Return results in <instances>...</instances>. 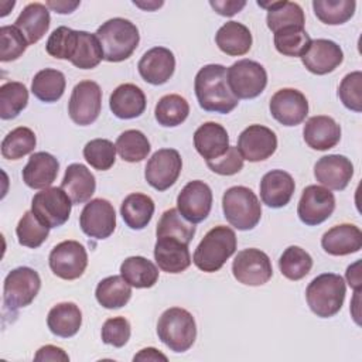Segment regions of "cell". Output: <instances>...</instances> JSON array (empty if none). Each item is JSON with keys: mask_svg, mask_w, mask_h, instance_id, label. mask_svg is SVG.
I'll return each mask as SVG.
<instances>
[{"mask_svg": "<svg viewBox=\"0 0 362 362\" xmlns=\"http://www.w3.org/2000/svg\"><path fill=\"white\" fill-rule=\"evenodd\" d=\"M194 89L199 106L206 112L225 115L232 112L239 103V99L229 88L226 68L221 64L202 66L195 75Z\"/></svg>", "mask_w": 362, "mask_h": 362, "instance_id": "obj_1", "label": "cell"}, {"mask_svg": "<svg viewBox=\"0 0 362 362\" xmlns=\"http://www.w3.org/2000/svg\"><path fill=\"white\" fill-rule=\"evenodd\" d=\"M95 34L102 45L103 59L109 62H122L132 57L140 41L137 27L122 17L105 21Z\"/></svg>", "mask_w": 362, "mask_h": 362, "instance_id": "obj_2", "label": "cell"}, {"mask_svg": "<svg viewBox=\"0 0 362 362\" xmlns=\"http://www.w3.org/2000/svg\"><path fill=\"white\" fill-rule=\"evenodd\" d=\"M236 235L229 226L218 225L206 232L194 252V264L205 272L214 273L222 269L236 250Z\"/></svg>", "mask_w": 362, "mask_h": 362, "instance_id": "obj_3", "label": "cell"}, {"mask_svg": "<svg viewBox=\"0 0 362 362\" xmlns=\"http://www.w3.org/2000/svg\"><path fill=\"white\" fill-rule=\"evenodd\" d=\"M346 294L344 279L335 273H322L311 280L305 290L307 304L321 318H329L339 313Z\"/></svg>", "mask_w": 362, "mask_h": 362, "instance_id": "obj_4", "label": "cell"}, {"mask_svg": "<svg viewBox=\"0 0 362 362\" xmlns=\"http://www.w3.org/2000/svg\"><path fill=\"white\" fill-rule=\"evenodd\" d=\"M160 341L174 352L188 351L197 338V325L192 314L180 307L165 310L157 322Z\"/></svg>", "mask_w": 362, "mask_h": 362, "instance_id": "obj_5", "label": "cell"}, {"mask_svg": "<svg viewBox=\"0 0 362 362\" xmlns=\"http://www.w3.org/2000/svg\"><path fill=\"white\" fill-rule=\"evenodd\" d=\"M222 209L226 221L239 230L253 229L262 218V205L256 194L243 185L230 187L222 197Z\"/></svg>", "mask_w": 362, "mask_h": 362, "instance_id": "obj_6", "label": "cell"}, {"mask_svg": "<svg viewBox=\"0 0 362 362\" xmlns=\"http://www.w3.org/2000/svg\"><path fill=\"white\" fill-rule=\"evenodd\" d=\"M226 78L232 93L238 99H253L267 85L266 69L256 61L240 59L226 69Z\"/></svg>", "mask_w": 362, "mask_h": 362, "instance_id": "obj_7", "label": "cell"}, {"mask_svg": "<svg viewBox=\"0 0 362 362\" xmlns=\"http://www.w3.org/2000/svg\"><path fill=\"white\" fill-rule=\"evenodd\" d=\"M41 288L40 274L27 266L11 270L4 279L3 301L10 310L27 307L33 303Z\"/></svg>", "mask_w": 362, "mask_h": 362, "instance_id": "obj_8", "label": "cell"}, {"mask_svg": "<svg viewBox=\"0 0 362 362\" xmlns=\"http://www.w3.org/2000/svg\"><path fill=\"white\" fill-rule=\"evenodd\" d=\"M72 205L71 198L61 187H49L34 195L31 211L47 226L58 228L68 221Z\"/></svg>", "mask_w": 362, "mask_h": 362, "instance_id": "obj_9", "label": "cell"}, {"mask_svg": "<svg viewBox=\"0 0 362 362\" xmlns=\"http://www.w3.org/2000/svg\"><path fill=\"white\" fill-rule=\"evenodd\" d=\"M102 109V90L93 81H81L72 89L68 113L74 123L79 126L92 124Z\"/></svg>", "mask_w": 362, "mask_h": 362, "instance_id": "obj_10", "label": "cell"}, {"mask_svg": "<svg viewBox=\"0 0 362 362\" xmlns=\"http://www.w3.org/2000/svg\"><path fill=\"white\" fill-rule=\"evenodd\" d=\"M233 277L245 286H262L273 276L269 256L260 249L249 247L238 252L232 263Z\"/></svg>", "mask_w": 362, "mask_h": 362, "instance_id": "obj_11", "label": "cell"}, {"mask_svg": "<svg viewBox=\"0 0 362 362\" xmlns=\"http://www.w3.org/2000/svg\"><path fill=\"white\" fill-rule=\"evenodd\" d=\"M182 160L174 148H160L147 161L144 178L157 191H165L175 184L181 174Z\"/></svg>", "mask_w": 362, "mask_h": 362, "instance_id": "obj_12", "label": "cell"}, {"mask_svg": "<svg viewBox=\"0 0 362 362\" xmlns=\"http://www.w3.org/2000/svg\"><path fill=\"white\" fill-rule=\"evenodd\" d=\"M88 266V253L76 240H64L49 253V267L55 276L64 280L79 279Z\"/></svg>", "mask_w": 362, "mask_h": 362, "instance_id": "obj_13", "label": "cell"}, {"mask_svg": "<svg viewBox=\"0 0 362 362\" xmlns=\"http://www.w3.org/2000/svg\"><path fill=\"white\" fill-rule=\"evenodd\" d=\"M335 209L334 194L320 185H308L303 189L297 214L303 223L315 226L327 221Z\"/></svg>", "mask_w": 362, "mask_h": 362, "instance_id": "obj_14", "label": "cell"}, {"mask_svg": "<svg viewBox=\"0 0 362 362\" xmlns=\"http://www.w3.org/2000/svg\"><path fill=\"white\" fill-rule=\"evenodd\" d=\"M82 232L95 239L109 238L116 228V212L113 205L103 198L90 199L79 216Z\"/></svg>", "mask_w": 362, "mask_h": 362, "instance_id": "obj_15", "label": "cell"}, {"mask_svg": "<svg viewBox=\"0 0 362 362\" xmlns=\"http://www.w3.org/2000/svg\"><path fill=\"white\" fill-rule=\"evenodd\" d=\"M212 208V191L201 180L189 181L177 197L178 212L191 223H199L209 215Z\"/></svg>", "mask_w": 362, "mask_h": 362, "instance_id": "obj_16", "label": "cell"}, {"mask_svg": "<svg viewBox=\"0 0 362 362\" xmlns=\"http://www.w3.org/2000/svg\"><path fill=\"white\" fill-rule=\"evenodd\" d=\"M238 150L243 160L257 163L269 158L277 148L276 133L262 124H250L238 139Z\"/></svg>", "mask_w": 362, "mask_h": 362, "instance_id": "obj_17", "label": "cell"}, {"mask_svg": "<svg viewBox=\"0 0 362 362\" xmlns=\"http://www.w3.org/2000/svg\"><path fill=\"white\" fill-rule=\"evenodd\" d=\"M270 113L283 126H297L308 115V102L303 92L293 88L277 90L270 99Z\"/></svg>", "mask_w": 362, "mask_h": 362, "instance_id": "obj_18", "label": "cell"}, {"mask_svg": "<svg viewBox=\"0 0 362 362\" xmlns=\"http://www.w3.org/2000/svg\"><path fill=\"white\" fill-rule=\"evenodd\" d=\"M304 66L315 75H327L337 69L344 61L341 47L331 40H311L308 49L301 57Z\"/></svg>", "mask_w": 362, "mask_h": 362, "instance_id": "obj_19", "label": "cell"}, {"mask_svg": "<svg viewBox=\"0 0 362 362\" xmlns=\"http://www.w3.org/2000/svg\"><path fill=\"white\" fill-rule=\"evenodd\" d=\"M137 68L140 76L146 82L151 85H163L174 74L175 58L168 48L154 47L143 54Z\"/></svg>", "mask_w": 362, "mask_h": 362, "instance_id": "obj_20", "label": "cell"}, {"mask_svg": "<svg viewBox=\"0 0 362 362\" xmlns=\"http://www.w3.org/2000/svg\"><path fill=\"white\" fill-rule=\"evenodd\" d=\"M314 175L327 188L341 191L349 184L354 175V165L345 156L328 154L315 163Z\"/></svg>", "mask_w": 362, "mask_h": 362, "instance_id": "obj_21", "label": "cell"}, {"mask_svg": "<svg viewBox=\"0 0 362 362\" xmlns=\"http://www.w3.org/2000/svg\"><path fill=\"white\" fill-rule=\"evenodd\" d=\"M154 259L158 267L165 273H181L191 264L188 245L170 236L157 238L154 246Z\"/></svg>", "mask_w": 362, "mask_h": 362, "instance_id": "obj_22", "label": "cell"}, {"mask_svg": "<svg viewBox=\"0 0 362 362\" xmlns=\"http://www.w3.org/2000/svg\"><path fill=\"white\" fill-rule=\"evenodd\" d=\"M194 146L205 161L216 160L222 157L229 148L228 132L219 123L206 122L195 130Z\"/></svg>", "mask_w": 362, "mask_h": 362, "instance_id": "obj_23", "label": "cell"}, {"mask_svg": "<svg viewBox=\"0 0 362 362\" xmlns=\"http://www.w3.org/2000/svg\"><path fill=\"white\" fill-rule=\"evenodd\" d=\"M294 188V180L288 173L272 170L260 181V198L270 208H283L290 202Z\"/></svg>", "mask_w": 362, "mask_h": 362, "instance_id": "obj_24", "label": "cell"}, {"mask_svg": "<svg viewBox=\"0 0 362 362\" xmlns=\"http://www.w3.org/2000/svg\"><path fill=\"white\" fill-rule=\"evenodd\" d=\"M304 141L314 150H329L341 140V127L329 116L318 115L310 117L304 124Z\"/></svg>", "mask_w": 362, "mask_h": 362, "instance_id": "obj_25", "label": "cell"}, {"mask_svg": "<svg viewBox=\"0 0 362 362\" xmlns=\"http://www.w3.org/2000/svg\"><path fill=\"white\" fill-rule=\"evenodd\" d=\"M59 170L58 160L45 151L31 154L23 170V181L33 189H45L57 180Z\"/></svg>", "mask_w": 362, "mask_h": 362, "instance_id": "obj_26", "label": "cell"}, {"mask_svg": "<svg viewBox=\"0 0 362 362\" xmlns=\"http://www.w3.org/2000/svg\"><path fill=\"white\" fill-rule=\"evenodd\" d=\"M322 249L332 256L356 253L362 247V232L356 225L341 223L328 229L321 238Z\"/></svg>", "mask_w": 362, "mask_h": 362, "instance_id": "obj_27", "label": "cell"}, {"mask_svg": "<svg viewBox=\"0 0 362 362\" xmlns=\"http://www.w3.org/2000/svg\"><path fill=\"white\" fill-rule=\"evenodd\" d=\"M146 103L144 92L133 83L119 85L109 99L110 110L119 119L139 117L146 110Z\"/></svg>", "mask_w": 362, "mask_h": 362, "instance_id": "obj_28", "label": "cell"}, {"mask_svg": "<svg viewBox=\"0 0 362 362\" xmlns=\"http://www.w3.org/2000/svg\"><path fill=\"white\" fill-rule=\"evenodd\" d=\"M61 188L68 194L74 205L83 204L95 194V175L83 164H69L65 170Z\"/></svg>", "mask_w": 362, "mask_h": 362, "instance_id": "obj_29", "label": "cell"}, {"mask_svg": "<svg viewBox=\"0 0 362 362\" xmlns=\"http://www.w3.org/2000/svg\"><path fill=\"white\" fill-rule=\"evenodd\" d=\"M49 23L51 18L47 6L41 3H30L23 8L14 25L25 37L28 45H31L45 35L49 28Z\"/></svg>", "mask_w": 362, "mask_h": 362, "instance_id": "obj_30", "label": "cell"}, {"mask_svg": "<svg viewBox=\"0 0 362 362\" xmlns=\"http://www.w3.org/2000/svg\"><path fill=\"white\" fill-rule=\"evenodd\" d=\"M215 42L226 55L240 57L249 52L252 47V34L245 24L228 21L216 31Z\"/></svg>", "mask_w": 362, "mask_h": 362, "instance_id": "obj_31", "label": "cell"}, {"mask_svg": "<svg viewBox=\"0 0 362 362\" xmlns=\"http://www.w3.org/2000/svg\"><path fill=\"white\" fill-rule=\"evenodd\" d=\"M257 4L267 10V27L276 33L286 27H304L305 17L303 8L293 1H257Z\"/></svg>", "mask_w": 362, "mask_h": 362, "instance_id": "obj_32", "label": "cell"}, {"mask_svg": "<svg viewBox=\"0 0 362 362\" xmlns=\"http://www.w3.org/2000/svg\"><path fill=\"white\" fill-rule=\"evenodd\" d=\"M47 325L54 335L71 338L82 325V313L75 303H59L49 310Z\"/></svg>", "mask_w": 362, "mask_h": 362, "instance_id": "obj_33", "label": "cell"}, {"mask_svg": "<svg viewBox=\"0 0 362 362\" xmlns=\"http://www.w3.org/2000/svg\"><path fill=\"white\" fill-rule=\"evenodd\" d=\"M154 201L141 192L129 194L120 206V215L124 223L134 230L146 228L154 215Z\"/></svg>", "mask_w": 362, "mask_h": 362, "instance_id": "obj_34", "label": "cell"}, {"mask_svg": "<svg viewBox=\"0 0 362 362\" xmlns=\"http://www.w3.org/2000/svg\"><path fill=\"white\" fill-rule=\"evenodd\" d=\"M120 276L132 287L148 288L157 283L158 269L151 260L143 256H130L123 260L120 266Z\"/></svg>", "mask_w": 362, "mask_h": 362, "instance_id": "obj_35", "label": "cell"}, {"mask_svg": "<svg viewBox=\"0 0 362 362\" xmlns=\"http://www.w3.org/2000/svg\"><path fill=\"white\" fill-rule=\"evenodd\" d=\"M98 303L109 310L126 305L132 297V286L122 276H109L96 286Z\"/></svg>", "mask_w": 362, "mask_h": 362, "instance_id": "obj_36", "label": "cell"}, {"mask_svg": "<svg viewBox=\"0 0 362 362\" xmlns=\"http://www.w3.org/2000/svg\"><path fill=\"white\" fill-rule=\"evenodd\" d=\"M65 76L61 71L45 68L34 75L31 82L33 95L45 103H52L61 99L65 90Z\"/></svg>", "mask_w": 362, "mask_h": 362, "instance_id": "obj_37", "label": "cell"}, {"mask_svg": "<svg viewBox=\"0 0 362 362\" xmlns=\"http://www.w3.org/2000/svg\"><path fill=\"white\" fill-rule=\"evenodd\" d=\"M103 59V49L96 37L88 31H78V41L72 58L69 59L72 65L79 69H92L99 65Z\"/></svg>", "mask_w": 362, "mask_h": 362, "instance_id": "obj_38", "label": "cell"}, {"mask_svg": "<svg viewBox=\"0 0 362 362\" xmlns=\"http://www.w3.org/2000/svg\"><path fill=\"white\" fill-rule=\"evenodd\" d=\"M189 113V105L181 95H165L163 96L154 110L156 120L164 127H175L185 122Z\"/></svg>", "mask_w": 362, "mask_h": 362, "instance_id": "obj_39", "label": "cell"}, {"mask_svg": "<svg viewBox=\"0 0 362 362\" xmlns=\"http://www.w3.org/2000/svg\"><path fill=\"white\" fill-rule=\"evenodd\" d=\"M313 8L321 23L338 25L352 18L356 3L354 0H314Z\"/></svg>", "mask_w": 362, "mask_h": 362, "instance_id": "obj_40", "label": "cell"}, {"mask_svg": "<svg viewBox=\"0 0 362 362\" xmlns=\"http://www.w3.org/2000/svg\"><path fill=\"white\" fill-rule=\"evenodd\" d=\"M156 235H157V238H163V236L175 238L188 245L195 235V226H194V223L188 222L178 212V209L170 208L161 215V218L157 223Z\"/></svg>", "mask_w": 362, "mask_h": 362, "instance_id": "obj_41", "label": "cell"}, {"mask_svg": "<svg viewBox=\"0 0 362 362\" xmlns=\"http://www.w3.org/2000/svg\"><path fill=\"white\" fill-rule=\"evenodd\" d=\"M115 146L120 158L127 163H139L144 160L151 150L150 141L144 133L134 129L123 132L117 137Z\"/></svg>", "mask_w": 362, "mask_h": 362, "instance_id": "obj_42", "label": "cell"}, {"mask_svg": "<svg viewBox=\"0 0 362 362\" xmlns=\"http://www.w3.org/2000/svg\"><path fill=\"white\" fill-rule=\"evenodd\" d=\"M311 38L304 27H286L274 33V47L286 57H303Z\"/></svg>", "mask_w": 362, "mask_h": 362, "instance_id": "obj_43", "label": "cell"}, {"mask_svg": "<svg viewBox=\"0 0 362 362\" xmlns=\"http://www.w3.org/2000/svg\"><path fill=\"white\" fill-rule=\"evenodd\" d=\"M28 90L21 82H6L0 86V117L3 120L14 119L25 109Z\"/></svg>", "mask_w": 362, "mask_h": 362, "instance_id": "obj_44", "label": "cell"}, {"mask_svg": "<svg viewBox=\"0 0 362 362\" xmlns=\"http://www.w3.org/2000/svg\"><path fill=\"white\" fill-rule=\"evenodd\" d=\"M281 274L288 280H301L313 267V257L300 246H288L279 260Z\"/></svg>", "mask_w": 362, "mask_h": 362, "instance_id": "obj_45", "label": "cell"}, {"mask_svg": "<svg viewBox=\"0 0 362 362\" xmlns=\"http://www.w3.org/2000/svg\"><path fill=\"white\" fill-rule=\"evenodd\" d=\"M37 144L35 134L31 129L20 126L11 130L1 141V156L7 160H18L31 151Z\"/></svg>", "mask_w": 362, "mask_h": 362, "instance_id": "obj_46", "label": "cell"}, {"mask_svg": "<svg viewBox=\"0 0 362 362\" xmlns=\"http://www.w3.org/2000/svg\"><path fill=\"white\" fill-rule=\"evenodd\" d=\"M49 226L41 222L33 211H27L17 223L16 233L18 243L25 247H40L48 238Z\"/></svg>", "mask_w": 362, "mask_h": 362, "instance_id": "obj_47", "label": "cell"}, {"mask_svg": "<svg viewBox=\"0 0 362 362\" xmlns=\"http://www.w3.org/2000/svg\"><path fill=\"white\" fill-rule=\"evenodd\" d=\"M85 160L99 171L109 170L116 160V146L107 139H93L83 147Z\"/></svg>", "mask_w": 362, "mask_h": 362, "instance_id": "obj_48", "label": "cell"}, {"mask_svg": "<svg viewBox=\"0 0 362 362\" xmlns=\"http://www.w3.org/2000/svg\"><path fill=\"white\" fill-rule=\"evenodd\" d=\"M78 41V31L61 25L55 28L47 40L45 49L47 52L58 59H71L74 55Z\"/></svg>", "mask_w": 362, "mask_h": 362, "instance_id": "obj_49", "label": "cell"}, {"mask_svg": "<svg viewBox=\"0 0 362 362\" xmlns=\"http://www.w3.org/2000/svg\"><path fill=\"white\" fill-rule=\"evenodd\" d=\"M28 42L16 25H3L0 28V61L10 62L17 59L27 49Z\"/></svg>", "mask_w": 362, "mask_h": 362, "instance_id": "obj_50", "label": "cell"}, {"mask_svg": "<svg viewBox=\"0 0 362 362\" xmlns=\"http://www.w3.org/2000/svg\"><path fill=\"white\" fill-rule=\"evenodd\" d=\"M338 96L344 106L359 113L362 110V72L355 71L344 76L338 88Z\"/></svg>", "mask_w": 362, "mask_h": 362, "instance_id": "obj_51", "label": "cell"}, {"mask_svg": "<svg viewBox=\"0 0 362 362\" xmlns=\"http://www.w3.org/2000/svg\"><path fill=\"white\" fill-rule=\"evenodd\" d=\"M130 324L124 317H113L102 327V341L115 348H122L130 338Z\"/></svg>", "mask_w": 362, "mask_h": 362, "instance_id": "obj_52", "label": "cell"}, {"mask_svg": "<svg viewBox=\"0 0 362 362\" xmlns=\"http://www.w3.org/2000/svg\"><path fill=\"white\" fill-rule=\"evenodd\" d=\"M206 165L211 171L219 174V175H233L239 173L243 168V158L235 146H229L228 151L216 158L206 161Z\"/></svg>", "mask_w": 362, "mask_h": 362, "instance_id": "obj_53", "label": "cell"}, {"mask_svg": "<svg viewBox=\"0 0 362 362\" xmlns=\"http://www.w3.org/2000/svg\"><path fill=\"white\" fill-rule=\"evenodd\" d=\"M211 7L221 16H226V17H230V16H235L236 13H239L245 6H246V1L245 0H211L209 1Z\"/></svg>", "mask_w": 362, "mask_h": 362, "instance_id": "obj_54", "label": "cell"}, {"mask_svg": "<svg viewBox=\"0 0 362 362\" xmlns=\"http://www.w3.org/2000/svg\"><path fill=\"white\" fill-rule=\"evenodd\" d=\"M34 361L40 362V361H69V356L68 354H65V351L62 348H58V346H54V345H45V346H41L37 354L34 355Z\"/></svg>", "mask_w": 362, "mask_h": 362, "instance_id": "obj_55", "label": "cell"}, {"mask_svg": "<svg viewBox=\"0 0 362 362\" xmlns=\"http://www.w3.org/2000/svg\"><path fill=\"white\" fill-rule=\"evenodd\" d=\"M359 266H361V262L356 260L354 264H351V266L346 269V280H348V284H349L354 290H361V287H362Z\"/></svg>", "mask_w": 362, "mask_h": 362, "instance_id": "obj_56", "label": "cell"}, {"mask_svg": "<svg viewBox=\"0 0 362 362\" xmlns=\"http://www.w3.org/2000/svg\"><path fill=\"white\" fill-rule=\"evenodd\" d=\"M47 7L59 14H69L79 7V1H47Z\"/></svg>", "mask_w": 362, "mask_h": 362, "instance_id": "obj_57", "label": "cell"}, {"mask_svg": "<svg viewBox=\"0 0 362 362\" xmlns=\"http://www.w3.org/2000/svg\"><path fill=\"white\" fill-rule=\"evenodd\" d=\"M167 361V356L158 352L156 348H144L137 355H134L133 361Z\"/></svg>", "mask_w": 362, "mask_h": 362, "instance_id": "obj_58", "label": "cell"}, {"mask_svg": "<svg viewBox=\"0 0 362 362\" xmlns=\"http://www.w3.org/2000/svg\"><path fill=\"white\" fill-rule=\"evenodd\" d=\"M136 6L144 8V10H154L157 7H161L163 6V1H154V3H140V1H133Z\"/></svg>", "mask_w": 362, "mask_h": 362, "instance_id": "obj_59", "label": "cell"}]
</instances>
